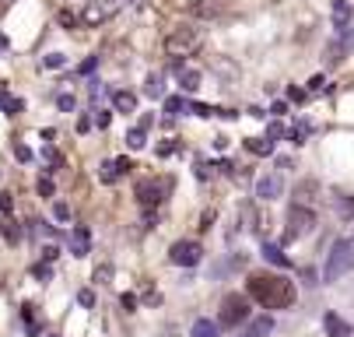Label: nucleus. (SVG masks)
Here are the masks:
<instances>
[{
    "label": "nucleus",
    "instance_id": "obj_3",
    "mask_svg": "<svg viewBox=\"0 0 354 337\" xmlns=\"http://www.w3.org/2000/svg\"><path fill=\"white\" fill-rule=\"evenodd\" d=\"M169 190H172V179H165V176H147V179H140L137 183V201H140V208H158L165 197H169Z\"/></svg>",
    "mask_w": 354,
    "mask_h": 337
},
{
    "label": "nucleus",
    "instance_id": "obj_23",
    "mask_svg": "<svg viewBox=\"0 0 354 337\" xmlns=\"http://www.w3.org/2000/svg\"><path fill=\"white\" fill-rule=\"evenodd\" d=\"M39 194H42V197H53V179H49V176L39 179Z\"/></svg>",
    "mask_w": 354,
    "mask_h": 337
},
{
    "label": "nucleus",
    "instance_id": "obj_31",
    "mask_svg": "<svg viewBox=\"0 0 354 337\" xmlns=\"http://www.w3.org/2000/svg\"><path fill=\"white\" fill-rule=\"evenodd\" d=\"M323 84H326V81H323V74H316V78H313V81H309V88H313V91H319V88H323Z\"/></svg>",
    "mask_w": 354,
    "mask_h": 337
},
{
    "label": "nucleus",
    "instance_id": "obj_30",
    "mask_svg": "<svg viewBox=\"0 0 354 337\" xmlns=\"http://www.w3.org/2000/svg\"><path fill=\"white\" fill-rule=\"evenodd\" d=\"M95 64H98L95 57H91V60H84V64H81V74H91V71H95Z\"/></svg>",
    "mask_w": 354,
    "mask_h": 337
},
{
    "label": "nucleus",
    "instance_id": "obj_26",
    "mask_svg": "<svg viewBox=\"0 0 354 337\" xmlns=\"http://www.w3.org/2000/svg\"><path fill=\"white\" fill-rule=\"evenodd\" d=\"M95 127L106 130V127H109V113H95Z\"/></svg>",
    "mask_w": 354,
    "mask_h": 337
},
{
    "label": "nucleus",
    "instance_id": "obj_17",
    "mask_svg": "<svg viewBox=\"0 0 354 337\" xmlns=\"http://www.w3.org/2000/svg\"><path fill=\"white\" fill-rule=\"evenodd\" d=\"M193 337H218V323H211V320H196V323H193Z\"/></svg>",
    "mask_w": 354,
    "mask_h": 337
},
{
    "label": "nucleus",
    "instance_id": "obj_25",
    "mask_svg": "<svg viewBox=\"0 0 354 337\" xmlns=\"http://www.w3.org/2000/svg\"><path fill=\"white\" fill-rule=\"evenodd\" d=\"M57 106H60L64 113H71V109H74V95H60V99H57Z\"/></svg>",
    "mask_w": 354,
    "mask_h": 337
},
{
    "label": "nucleus",
    "instance_id": "obj_22",
    "mask_svg": "<svg viewBox=\"0 0 354 337\" xmlns=\"http://www.w3.org/2000/svg\"><path fill=\"white\" fill-rule=\"evenodd\" d=\"M64 64H67L64 53H49V57H42V67H64Z\"/></svg>",
    "mask_w": 354,
    "mask_h": 337
},
{
    "label": "nucleus",
    "instance_id": "obj_5",
    "mask_svg": "<svg viewBox=\"0 0 354 337\" xmlns=\"http://www.w3.org/2000/svg\"><path fill=\"white\" fill-rule=\"evenodd\" d=\"M196 46H200V32H196L193 25H179V28H172L169 39H165L169 57H189Z\"/></svg>",
    "mask_w": 354,
    "mask_h": 337
},
{
    "label": "nucleus",
    "instance_id": "obj_16",
    "mask_svg": "<svg viewBox=\"0 0 354 337\" xmlns=\"http://www.w3.org/2000/svg\"><path fill=\"white\" fill-rule=\"evenodd\" d=\"M151 99H165V81H162V74H155V78H147V88H144Z\"/></svg>",
    "mask_w": 354,
    "mask_h": 337
},
{
    "label": "nucleus",
    "instance_id": "obj_29",
    "mask_svg": "<svg viewBox=\"0 0 354 337\" xmlns=\"http://www.w3.org/2000/svg\"><path fill=\"white\" fill-rule=\"evenodd\" d=\"M15 155H18L21 162H28V158H32V152H28V148H21V144H18V148H15Z\"/></svg>",
    "mask_w": 354,
    "mask_h": 337
},
{
    "label": "nucleus",
    "instance_id": "obj_7",
    "mask_svg": "<svg viewBox=\"0 0 354 337\" xmlns=\"http://www.w3.org/2000/svg\"><path fill=\"white\" fill-rule=\"evenodd\" d=\"M313 228H316V215H313L309 208L295 204V208L288 211V239H298V235H306V232H313Z\"/></svg>",
    "mask_w": 354,
    "mask_h": 337
},
{
    "label": "nucleus",
    "instance_id": "obj_12",
    "mask_svg": "<svg viewBox=\"0 0 354 337\" xmlns=\"http://www.w3.org/2000/svg\"><path fill=\"white\" fill-rule=\"evenodd\" d=\"M323 323H326V334H330V337H351V327H347L337 313H326Z\"/></svg>",
    "mask_w": 354,
    "mask_h": 337
},
{
    "label": "nucleus",
    "instance_id": "obj_9",
    "mask_svg": "<svg viewBox=\"0 0 354 337\" xmlns=\"http://www.w3.org/2000/svg\"><path fill=\"white\" fill-rule=\"evenodd\" d=\"M333 25H337L340 35H347V28H351V4L347 0H333Z\"/></svg>",
    "mask_w": 354,
    "mask_h": 337
},
{
    "label": "nucleus",
    "instance_id": "obj_32",
    "mask_svg": "<svg viewBox=\"0 0 354 337\" xmlns=\"http://www.w3.org/2000/svg\"><path fill=\"white\" fill-rule=\"evenodd\" d=\"M35 277H39V281H46V277H49V267H42V264H39V267H35Z\"/></svg>",
    "mask_w": 354,
    "mask_h": 337
},
{
    "label": "nucleus",
    "instance_id": "obj_18",
    "mask_svg": "<svg viewBox=\"0 0 354 337\" xmlns=\"http://www.w3.org/2000/svg\"><path fill=\"white\" fill-rule=\"evenodd\" d=\"M98 176H102V183H116V179L123 176V169H120L116 162H106V165H102V172H98Z\"/></svg>",
    "mask_w": 354,
    "mask_h": 337
},
{
    "label": "nucleus",
    "instance_id": "obj_14",
    "mask_svg": "<svg viewBox=\"0 0 354 337\" xmlns=\"http://www.w3.org/2000/svg\"><path fill=\"white\" fill-rule=\"evenodd\" d=\"M245 148H249L252 155H270V152H274V140H270V137H249Z\"/></svg>",
    "mask_w": 354,
    "mask_h": 337
},
{
    "label": "nucleus",
    "instance_id": "obj_1",
    "mask_svg": "<svg viewBox=\"0 0 354 337\" xmlns=\"http://www.w3.org/2000/svg\"><path fill=\"white\" fill-rule=\"evenodd\" d=\"M245 288H249V299L260 302L263 309H288V306H295V295H298L295 281H288L284 274H270V271L249 274Z\"/></svg>",
    "mask_w": 354,
    "mask_h": 337
},
{
    "label": "nucleus",
    "instance_id": "obj_6",
    "mask_svg": "<svg viewBox=\"0 0 354 337\" xmlns=\"http://www.w3.org/2000/svg\"><path fill=\"white\" fill-rule=\"evenodd\" d=\"M200 257H204V250H200V243H193V239H179V243L169 246V260L176 267H196Z\"/></svg>",
    "mask_w": 354,
    "mask_h": 337
},
{
    "label": "nucleus",
    "instance_id": "obj_27",
    "mask_svg": "<svg viewBox=\"0 0 354 337\" xmlns=\"http://www.w3.org/2000/svg\"><path fill=\"white\" fill-rule=\"evenodd\" d=\"M67 215H71L67 204H57V208H53V218H57V221H67Z\"/></svg>",
    "mask_w": 354,
    "mask_h": 337
},
{
    "label": "nucleus",
    "instance_id": "obj_24",
    "mask_svg": "<svg viewBox=\"0 0 354 337\" xmlns=\"http://www.w3.org/2000/svg\"><path fill=\"white\" fill-rule=\"evenodd\" d=\"M183 106H186V102H183V99H179V95H172V99H169V102H165V109H169V113H172V116H176V113H179V109H183Z\"/></svg>",
    "mask_w": 354,
    "mask_h": 337
},
{
    "label": "nucleus",
    "instance_id": "obj_8",
    "mask_svg": "<svg viewBox=\"0 0 354 337\" xmlns=\"http://www.w3.org/2000/svg\"><path fill=\"white\" fill-rule=\"evenodd\" d=\"M71 253H74V257H88V253H91V232H88L84 225H77V228L71 232Z\"/></svg>",
    "mask_w": 354,
    "mask_h": 337
},
{
    "label": "nucleus",
    "instance_id": "obj_21",
    "mask_svg": "<svg viewBox=\"0 0 354 337\" xmlns=\"http://www.w3.org/2000/svg\"><path fill=\"white\" fill-rule=\"evenodd\" d=\"M337 211L340 218H354V197H337Z\"/></svg>",
    "mask_w": 354,
    "mask_h": 337
},
{
    "label": "nucleus",
    "instance_id": "obj_19",
    "mask_svg": "<svg viewBox=\"0 0 354 337\" xmlns=\"http://www.w3.org/2000/svg\"><path fill=\"white\" fill-rule=\"evenodd\" d=\"M179 81H183V91H196V88H200V74H196V71H183Z\"/></svg>",
    "mask_w": 354,
    "mask_h": 337
},
{
    "label": "nucleus",
    "instance_id": "obj_13",
    "mask_svg": "<svg viewBox=\"0 0 354 337\" xmlns=\"http://www.w3.org/2000/svg\"><path fill=\"white\" fill-rule=\"evenodd\" d=\"M113 106L120 113H133L137 109V95L133 91H113Z\"/></svg>",
    "mask_w": 354,
    "mask_h": 337
},
{
    "label": "nucleus",
    "instance_id": "obj_2",
    "mask_svg": "<svg viewBox=\"0 0 354 337\" xmlns=\"http://www.w3.org/2000/svg\"><path fill=\"white\" fill-rule=\"evenodd\" d=\"M351 271H354V239H337L323 267V281H337Z\"/></svg>",
    "mask_w": 354,
    "mask_h": 337
},
{
    "label": "nucleus",
    "instance_id": "obj_20",
    "mask_svg": "<svg viewBox=\"0 0 354 337\" xmlns=\"http://www.w3.org/2000/svg\"><path fill=\"white\" fill-rule=\"evenodd\" d=\"M127 144H130V152H140L144 148V144H147V137H144V130L137 127V130H130L127 134Z\"/></svg>",
    "mask_w": 354,
    "mask_h": 337
},
{
    "label": "nucleus",
    "instance_id": "obj_15",
    "mask_svg": "<svg viewBox=\"0 0 354 337\" xmlns=\"http://www.w3.org/2000/svg\"><path fill=\"white\" fill-rule=\"evenodd\" d=\"M263 257H267L274 267H281V271H288V267H291V260L281 253V246H270V243H267V246H263Z\"/></svg>",
    "mask_w": 354,
    "mask_h": 337
},
{
    "label": "nucleus",
    "instance_id": "obj_11",
    "mask_svg": "<svg viewBox=\"0 0 354 337\" xmlns=\"http://www.w3.org/2000/svg\"><path fill=\"white\" fill-rule=\"evenodd\" d=\"M270 330H274V320H270V316H260V320H252L239 337H267Z\"/></svg>",
    "mask_w": 354,
    "mask_h": 337
},
{
    "label": "nucleus",
    "instance_id": "obj_4",
    "mask_svg": "<svg viewBox=\"0 0 354 337\" xmlns=\"http://www.w3.org/2000/svg\"><path fill=\"white\" fill-rule=\"evenodd\" d=\"M245 320H249V295H239V292L225 295L221 313H218V327H239Z\"/></svg>",
    "mask_w": 354,
    "mask_h": 337
},
{
    "label": "nucleus",
    "instance_id": "obj_28",
    "mask_svg": "<svg viewBox=\"0 0 354 337\" xmlns=\"http://www.w3.org/2000/svg\"><path fill=\"white\" fill-rule=\"evenodd\" d=\"M21 239V232H18V225H8V243H18Z\"/></svg>",
    "mask_w": 354,
    "mask_h": 337
},
{
    "label": "nucleus",
    "instance_id": "obj_10",
    "mask_svg": "<svg viewBox=\"0 0 354 337\" xmlns=\"http://www.w3.org/2000/svg\"><path fill=\"white\" fill-rule=\"evenodd\" d=\"M281 194V176H263L260 183H257V197H263V201H274Z\"/></svg>",
    "mask_w": 354,
    "mask_h": 337
}]
</instances>
